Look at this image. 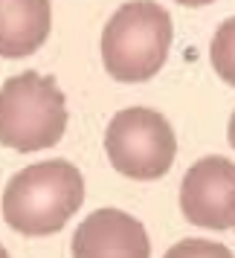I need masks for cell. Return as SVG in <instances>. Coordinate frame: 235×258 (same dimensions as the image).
I'll return each mask as SVG.
<instances>
[{"mask_svg":"<svg viewBox=\"0 0 235 258\" xmlns=\"http://www.w3.org/2000/svg\"><path fill=\"white\" fill-rule=\"evenodd\" d=\"M73 258H151L148 232L122 209H96L76 226Z\"/></svg>","mask_w":235,"mask_h":258,"instance_id":"6","label":"cell"},{"mask_svg":"<svg viewBox=\"0 0 235 258\" xmlns=\"http://www.w3.org/2000/svg\"><path fill=\"white\" fill-rule=\"evenodd\" d=\"M110 165L131 180H160L177 157V140L163 113L128 107L110 119L105 131Z\"/></svg>","mask_w":235,"mask_h":258,"instance_id":"4","label":"cell"},{"mask_svg":"<svg viewBox=\"0 0 235 258\" xmlns=\"http://www.w3.org/2000/svg\"><path fill=\"white\" fill-rule=\"evenodd\" d=\"M183 6H206V3H215V0H177Z\"/></svg>","mask_w":235,"mask_h":258,"instance_id":"10","label":"cell"},{"mask_svg":"<svg viewBox=\"0 0 235 258\" xmlns=\"http://www.w3.org/2000/svg\"><path fill=\"white\" fill-rule=\"evenodd\" d=\"M82 203L84 177L67 160L26 165L3 188V218L24 235L58 232Z\"/></svg>","mask_w":235,"mask_h":258,"instance_id":"1","label":"cell"},{"mask_svg":"<svg viewBox=\"0 0 235 258\" xmlns=\"http://www.w3.org/2000/svg\"><path fill=\"white\" fill-rule=\"evenodd\" d=\"M67 128V102L52 76L26 70L0 87V142L21 154L44 151Z\"/></svg>","mask_w":235,"mask_h":258,"instance_id":"3","label":"cell"},{"mask_svg":"<svg viewBox=\"0 0 235 258\" xmlns=\"http://www.w3.org/2000/svg\"><path fill=\"white\" fill-rule=\"evenodd\" d=\"M226 134H229V145L235 148V113H232V119H229V131H226Z\"/></svg>","mask_w":235,"mask_h":258,"instance_id":"11","label":"cell"},{"mask_svg":"<svg viewBox=\"0 0 235 258\" xmlns=\"http://www.w3.org/2000/svg\"><path fill=\"white\" fill-rule=\"evenodd\" d=\"M209 58H212L215 73H218L226 84L235 87V18H226V21L215 29L212 44H209Z\"/></svg>","mask_w":235,"mask_h":258,"instance_id":"8","label":"cell"},{"mask_svg":"<svg viewBox=\"0 0 235 258\" xmlns=\"http://www.w3.org/2000/svg\"><path fill=\"white\" fill-rule=\"evenodd\" d=\"M171 47V18L154 0L119 6L102 32V64L122 84L148 82L163 70Z\"/></svg>","mask_w":235,"mask_h":258,"instance_id":"2","label":"cell"},{"mask_svg":"<svg viewBox=\"0 0 235 258\" xmlns=\"http://www.w3.org/2000/svg\"><path fill=\"white\" fill-rule=\"evenodd\" d=\"M180 209L192 226L235 229V163L223 157H203L183 174Z\"/></svg>","mask_w":235,"mask_h":258,"instance_id":"5","label":"cell"},{"mask_svg":"<svg viewBox=\"0 0 235 258\" xmlns=\"http://www.w3.org/2000/svg\"><path fill=\"white\" fill-rule=\"evenodd\" d=\"M52 26L49 0H0V55L26 58L44 47Z\"/></svg>","mask_w":235,"mask_h":258,"instance_id":"7","label":"cell"},{"mask_svg":"<svg viewBox=\"0 0 235 258\" xmlns=\"http://www.w3.org/2000/svg\"><path fill=\"white\" fill-rule=\"evenodd\" d=\"M0 258H9L6 255V249H3V244H0Z\"/></svg>","mask_w":235,"mask_h":258,"instance_id":"12","label":"cell"},{"mask_svg":"<svg viewBox=\"0 0 235 258\" xmlns=\"http://www.w3.org/2000/svg\"><path fill=\"white\" fill-rule=\"evenodd\" d=\"M165 258H235L223 244L206 241V238H186L177 241L171 249H165Z\"/></svg>","mask_w":235,"mask_h":258,"instance_id":"9","label":"cell"}]
</instances>
